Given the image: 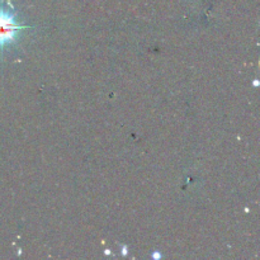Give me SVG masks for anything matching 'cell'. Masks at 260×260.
Returning a JSON list of instances; mask_svg holds the SVG:
<instances>
[{
    "instance_id": "obj_1",
    "label": "cell",
    "mask_w": 260,
    "mask_h": 260,
    "mask_svg": "<svg viewBox=\"0 0 260 260\" xmlns=\"http://www.w3.org/2000/svg\"><path fill=\"white\" fill-rule=\"evenodd\" d=\"M25 25H20L15 20V13L13 8L0 5V48L17 40L19 30L24 29Z\"/></svg>"
}]
</instances>
